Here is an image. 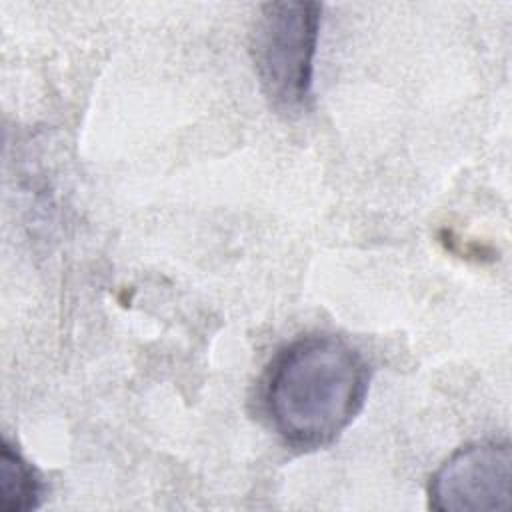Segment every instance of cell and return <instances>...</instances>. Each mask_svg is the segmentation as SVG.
Wrapping results in <instances>:
<instances>
[{"instance_id": "7a4b0ae2", "label": "cell", "mask_w": 512, "mask_h": 512, "mask_svg": "<svg viewBox=\"0 0 512 512\" xmlns=\"http://www.w3.org/2000/svg\"><path fill=\"white\" fill-rule=\"evenodd\" d=\"M320 22L318 2L260 6L250 52L262 92L280 112H300L312 94Z\"/></svg>"}, {"instance_id": "277c9868", "label": "cell", "mask_w": 512, "mask_h": 512, "mask_svg": "<svg viewBox=\"0 0 512 512\" xmlns=\"http://www.w3.org/2000/svg\"><path fill=\"white\" fill-rule=\"evenodd\" d=\"M42 480L34 466L4 438L0 456L2 512H28L40 506Z\"/></svg>"}, {"instance_id": "3957f363", "label": "cell", "mask_w": 512, "mask_h": 512, "mask_svg": "<svg viewBox=\"0 0 512 512\" xmlns=\"http://www.w3.org/2000/svg\"><path fill=\"white\" fill-rule=\"evenodd\" d=\"M512 450L506 440L458 448L432 474L428 506L438 512H494L510 506Z\"/></svg>"}, {"instance_id": "6da1fadb", "label": "cell", "mask_w": 512, "mask_h": 512, "mask_svg": "<svg viewBox=\"0 0 512 512\" xmlns=\"http://www.w3.org/2000/svg\"><path fill=\"white\" fill-rule=\"evenodd\" d=\"M370 384L362 352L334 334L300 336L266 368L262 404L274 432L296 450L332 444L358 416Z\"/></svg>"}]
</instances>
